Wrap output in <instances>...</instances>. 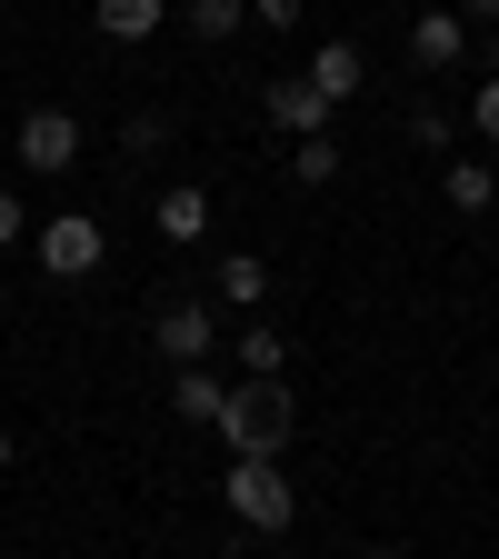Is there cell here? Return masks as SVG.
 Returning a JSON list of instances; mask_svg holds the SVG:
<instances>
[{
  "label": "cell",
  "instance_id": "obj_2",
  "mask_svg": "<svg viewBox=\"0 0 499 559\" xmlns=\"http://www.w3.org/2000/svg\"><path fill=\"white\" fill-rule=\"evenodd\" d=\"M221 500H230V520L260 530V539H280V530L300 520V489H290V469H280V460H230V469H221Z\"/></svg>",
  "mask_w": 499,
  "mask_h": 559
},
{
  "label": "cell",
  "instance_id": "obj_17",
  "mask_svg": "<svg viewBox=\"0 0 499 559\" xmlns=\"http://www.w3.org/2000/svg\"><path fill=\"white\" fill-rule=\"evenodd\" d=\"M120 151H140V160L170 151V110H130V120H120Z\"/></svg>",
  "mask_w": 499,
  "mask_h": 559
},
{
  "label": "cell",
  "instance_id": "obj_19",
  "mask_svg": "<svg viewBox=\"0 0 499 559\" xmlns=\"http://www.w3.org/2000/svg\"><path fill=\"white\" fill-rule=\"evenodd\" d=\"M470 120H479V140L499 151V81H479V91H470Z\"/></svg>",
  "mask_w": 499,
  "mask_h": 559
},
{
  "label": "cell",
  "instance_id": "obj_6",
  "mask_svg": "<svg viewBox=\"0 0 499 559\" xmlns=\"http://www.w3.org/2000/svg\"><path fill=\"white\" fill-rule=\"evenodd\" d=\"M260 120H270V130H290V140H320V130H330V100L290 70V81H260Z\"/></svg>",
  "mask_w": 499,
  "mask_h": 559
},
{
  "label": "cell",
  "instance_id": "obj_12",
  "mask_svg": "<svg viewBox=\"0 0 499 559\" xmlns=\"http://www.w3.org/2000/svg\"><path fill=\"white\" fill-rule=\"evenodd\" d=\"M151 221H161V240H200V230H210V190H200V180H170V190L151 200Z\"/></svg>",
  "mask_w": 499,
  "mask_h": 559
},
{
  "label": "cell",
  "instance_id": "obj_7",
  "mask_svg": "<svg viewBox=\"0 0 499 559\" xmlns=\"http://www.w3.org/2000/svg\"><path fill=\"white\" fill-rule=\"evenodd\" d=\"M300 81H310V91H320V100L340 110V100H360V91H370V60H360V40H320Z\"/></svg>",
  "mask_w": 499,
  "mask_h": 559
},
{
  "label": "cell",
  "instance_id": "obj_16",
  "mask_svg": "<svg viewBox=\"0 0 499 559\" xmlns=\"http://www.w3.org/2000/svg\"><path fill=\"white\" fill-rule=\"evenodd\" d=\"M290 180H300V190H330V180H340V140H330V130H320V140H290Z\"/></svg>",
  "mask_w": 499,
  "mask_h": 559
},
{
  "label": "cell",
  "instance_id": "obj_22",
  "mask_svg": "<svg viewBox=\"0 0 499 559\" xmlns=\"http://www.w3.org/2000/svg\"><path fill=\"white\" fill-rule=\"evenodd\" d=\"M460 21H479V31H499V0H460Z\"/></svg>",
  "mask_w": 499,
  "mask_h": 559
},
{
  "label": "cell",
  "instance_id": "obj_15",
  "mask_svg": "<svg viewBox=\"0 0 499 559\" xmlns=\"http://www.w3.org/2000/svg\"><path fill=\"white\" fill-rule=\"evenodd\" d=\"M440 190H450V210H470V221H479V210L499 200V170H489V160H450V180H440Z\"/></svg>",
  "mask_w": 499,
  "mask_h": 559
},
{
  "label": "cell",
  "instance_id": "obj_20",
  "mask_svg": "<svg viewBox=\"0 0 499 559\" xmlns=\"http://www.w3.org/2000/svg\"><path fill=\"white\" fill-rule=\"evenodd\" d=\"M300 11H310V0H250V21H260V31H300Z\"/></svg>",
  "mask_w": 499,
  "mask_h": 559
},
{
  "label": "cell",
  "instance_id": "obj_23",
  "mask_svg": "<svg viewBox=\"0 0 499 559\" xmlns=\"http://www.w3.org/2000/svg\"><path fill=\"white\" fill-rule=\"evenodd\" d=\"M21 460V430H11V419H0V469H11Z\"/></svg>",
  "mask_w": 499,
  "mask_h": 559
},
{
  "label": "cell",
  "instance_id": "obj_5",
  "mask_svg": "<svg viewBox=\"0 0 499 559\" xmlns=\"http://www.w3.org/2000/svg\"><path fill=\"white\" fill-rule=\"evenodd\" d=\"M21 170H40V180L81 170V120H70V110H31L21 120Z\"/></svg>",
  "mask_w": 499,
  "mask_h": 559
},
{
  "label": "cell",
  "instance_id": "obj_24",
  "mask_svg": "<svg viewBox=\"0 0 499 559\" xmlns=\"http://www.w3.org/2000/svg\"><path fill=\"white\" fill-rule=\"evenodd\" d=\"M360 559H409V549H400V539H370V549H360Z\"/></svg>",
  "mask_w": 499,
  "mask_h": 559
},
{
  "label": "cell",
  "instance_id": "obj_13",
  "mask_svg": "<svg viewBox=\"0 0 499 559\" xmlns=\"http://www.w3.org/2000/svg\"><path fill=\"white\" fill-rule=\"evenodd\" d=\"M230 349H240V380H280V370H290V340H280L270 320H250Z\"/></svg>",
  "mask_w": 499,
  "mask_h": 559
},
{
  "label": "cell",
  "instance_id": "obj_21",
  "mask_svg": "<svg viewBox=\"0 0 499 559\" xmlns=\"http://www.w3.org/2000/svg\"><path fill=\"white\" fill-rule=\"evenodd\" d=\"M31 240V210H21V190H0V250H21Z\"/></svg>",
  "mask_w": 499,
  "mask_h": 559
},
{
  "label": "cell",
  "instance_id": "obj_10",
  "mask_svg": "<svg viewBox=\"0 0 499 559\" xmlns=\"http://www.w3.org/2000/svg\"><path fill=\"white\" fill-rule=\"evenodd\" d=\"M221 400H230V380H221V370H210V360L170 380V409L190 419V430H221Z\"/></svg>",
  "mask_w": 499,
  "mask_h": 559
},
{
  "label": "cell",
  "instance_id": "obj_11",
  "mask_svg": "<svg viewBox=\"0 0 499 559\" xmlns=\"http://www.w3.org/2000/svg\"><path fill=\"white\" fill-rule=\"evenodd\" d=\"M210 300H221V310H260V300H270V260H260V250H230L221 280H210Z\"/></svg>",
  "mask_w": 499,
  "mask_h": 559
},
{
  "label": "cell",
  "instance_id": "obj_1",
  "mask_svg": "<svg viewBox=\"0 0 499 559\" xmlns=\"http://www.w3.org/2000/svg\"><path fill=\"white\" fill-rule=\"evenodd\" d=\"M290 380H240L230 400H221V440H230V460H280L290 450Z\"/></svg>",
  "mask_w": 499,
  "mask_h": 559
},
{
  "label": "cell",
  "instance_id": "obj_9",
  "mask_svg": "<svg viewBox=\"0 0 499 559\" xmlns=\"http://www.w3.org/2000/svg\"><path fill=\"white\" fill-rule=\"evenodd\" d=\"M91 21H100V40L140 50V40H161V31H170V0H91Z\"/></svg>",
  "mask_w": 499,
  "mask_h": 559
},
{
  "label": "cell",
  "instance_id": "obj_25",
  "mask_svg": "<svg viewBox=\"0 0 499 559\" xmlns=\"http://www.w3.org/2000/svg\"><path fill=\"white\" fill-rule=\"evenodd\" d=\"M489 81H499V31H489Z\"/></svg>",
  "mask_w": 499,
  "mask_h": 559
},
{
  "label": "cell",
  "instance_id": "obj_14",
  "mask_svg": "<svg viewBox=\"0 0 499 559\" xmlns=\"http://www.w3.org/2000/svg\"><path fill=\"white\" fill-rule=\"evenodd\" d=\"M180 21H190V40H240L250 0H180Z\"/></svg>",
  "mask_w": 499,
  "mask_h": 559
},
{
  "label": "cell",
  "instance_id": "obj_8",
  "mask_svg": "<svg viewBox=\"0 0 499 559\" xmlns=\"http://www.w3.org/2000/svg\"><path fill=\"white\" fill-rule=\"evenodd\" d=\"M470 60V21L460 11H419L409 21V70H460Z\"/></svg>",
  "mask_w": 499,
  "mask_h": 559
},
{
  "label": "cell",
  "instance_id": "obj_3",
  "mask_svg": "<svg viewBox=\"0 0 499 559\" xmlns=\"http://www.w3.org/2000/svg\"><path fill=\"white\" fill-rule=\"evenodd\" d=\"M31 250H40V270H50V280H91L110 240H100L91 210H60V221H40V230H31Z\"/></svg>",
  "mask_w": 499,
  "mask_h": 559
},
{
  "label": "cell",
  "instance_id": "obj_4",
  "mask_svg": "<svg viewBox=\"0 0 499 559\" xmlns=\"http://www.w3.org/2000/svg\"><path fill=\"white\" fill-rule=\"evenodd\" d=\"M151 340H161V360H170V370H200L210 349H221V310H210V300H161Z\"/></svg>",
  "mask_w": 499,
  "mask_h": 559
},
{
  "label": "cell",
  "instance_id": "obj_18",
  "mask_svg": "<svg viewBox=\"0 0 499 559\" xmlns=\"http://www.w3.org/2000/svg\"><path fill=\"white\" fill-rule=\"evenodd\" d=\"M409 140H419V151H450V140H460V120H450L440 100H409Z\"/></svg>",
  "mask_w": 499,
  "mask_h": 559
}]
</instances>
